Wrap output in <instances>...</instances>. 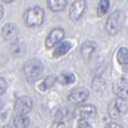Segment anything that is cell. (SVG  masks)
I'll return each instance as SVG.
<instances>
[{
    "mask_svg": "<svg viewBox=\"0 0 128 128\" xmlns=\"http://www.w3.org/2000/svg\"><path fill=\"white\" fill-rule=\"evenodd\" d=\"M78 128H91V125L86 119H81L78 122Z\"/></svg>",
    "mask_w": 128,
    "mask_h": 128,
    "instance_id": "obj_20",
    "label": "cell"
},
{
    "mask_svg": "<svg viewBox=\"0 0 128 128\" xmlns=\"http://www.w3.org/2000/svg\"><path fill=\"white\" fill-rule=\"evenodd\" d=\"M114 93L120 99H127L128 98V80L119 79L114 83L112 86Z\"/></svg>",
    "mask_w": 128,
    "mask_h": 128,
    "instance_id": "obj_9",
    "label": "cell"
},
{
    "mask_svg": "<svg viewBox=\"0 0 128 128\" xmlns=\"http://www.w3.org/2000/svg\"><path fill=\"white\" fill-rule=\"evenodd\" d=\"M43 71H44V65L40 61L36 60V58L27 61L24 64V73L29 81L34 82L38 80L40 75L43 74Z\"/></svg>",
    "mask_w": 128,
    "mask_h": 128,
    "instance_id": "obj_2",
    "label": "cell"
},
{
    "mask_svg": "<svg viewBox=\"0 0 128 128\" xmlns=\"http://www.w3.org/2000/svg\"><path fill=\"white\" fill-rule=\"evenodd\" d=\"M97 114V109L92 104H83L76 108L75 110V116L80 119H89L96 116Z\"/></svg>",
    "mask_w": 128,
    "mask_h": 128,
    "instance_id": "obj_10",
    "label": "cell"
},
{
    "mask_svg": "<svg viewBox=\"0 0 128 128\" xmlns=\"http://www.w3.org/2000/svg\"><path fill=\"white\" fill-rule=\"evenodd\" d=\"M44 10L40 7H32L27 9L24 14V22L26 26L28 27H36L40 26L44 22Z\"/></svg>",
    "mask_w": 128,
    "mask_h": 128,
    "instance_id": "obj_1",
    "label": "cell"
},
{
    "mask_svg": "<svg viewBox=\"0 0 128 128\" xmlns=\"http://www.w3.org/2000/svg\"><path fill=\"white\" fill-rule=\"evenodd\" d=\"M64 36H65V33H64L62 28H60V27L53 28L47 35L46 40H45V45H46L47 48H52V47H54L55 45H58L62 42Z\"/></svg>",
    "mask_w": 128,
    "mask_h": 128,
    "instance_id": "obj_6",
    "label": "cell"
},
{
    "mask_svg": "<svg viewBox=\"0 0 128 128\" xmlns=\"http://www.w3.org/2000/svg\"><path fill=\"white\" fill-rule=\"evenodd\" d=\"M1 108H2V101L0 100V110H1Z\"/></svg>",
    "mask_w": 128,
    "mask_h": 128,
    "instance_id": "obj_25",
    "label": "cell"
},
{
    "mask_svg": "<svg viewBox=\"0 0 128 128\" xmlns=\"http://www.w3.org/2000/svg\"><path fill=\"white\" fill-rule=\"evenodd\" d=\"M120 22H122V12L119 10L112 12L108 17L106 22V30L109 35H116L120 29Z\"/></svg>",
    "mask_w": 128,
    "mask_h": 128,
    "instance_id": "obj_5",
    "label": "cell"
},
{
    "mask_svg": "<svg viewBox=\"0 0 128 128\" xmlns=\"http://www.w3.org/2000/svg\"><path fill=\"white\" fill-rule=\"evenodd\" d=\"M56 78L55 76H47L45 80H43L42 82L40 83V86H38V89H40V91H46V90H48L50 88H52V86H54V83H55V81H56Z\"/></svg>",
    "mask_w": 128,
    "mask_h": 128,
    "instance_id": "obj_17",
    "label": "cell"
},
{
    "mask_svg": "<svg viewBox=\"0 0 128 128\" xmlns=\"http://www.w3.org/2000/svg\"><path fill=\"white\" fill-rule=\"evenodd\" d=\"M109 7H110V0H100L97 8L98 16H104V14H107V11L109 10Z\"/></svg>",
    "mask_w": 128,
    "mask_h": 128,
    "instance_id": "obj_19",
    "label": "cell"
},
{
    "mask_svg": "<svg viewBox=\"0 0 128 128\" xmlns=\"http://www.w3.org/2000/svg\"><path fill=\"white\" fill-rule=\"evenodd\" d=\"M104 128H122L120 125L116 124V122H110V124H108Z\"/></svg>",
    "mask_w": 128,
    "mask_h": 128,
    "instance_id": "obj_22",
    "label": "cell"
},
{
    "mask_svg": "<svg viewBox=\"0 0 128 128\" xmlns=\"http://www.w3.org/2000/svg\"><path fill=\"white\" fill-rule=\"evenodd\" d=\"M68 0H47V6L54 12H58L65 9Z\"/></svg>",
    "mask_w": 128,
    "mask_h": 128,
    "instance_id": "obj_14",
    "label": "cell"
},
{
    "mask_svg": "<svg viewBox=\"0 0 128 128\" xmlns=\"http://www.w3.org/2000/svg\"><path fill=\"white\" fill-rule=\"evenodd\" d=\"M15 112L17 116H26L33 109V100L29 97H19L15 101Z\"/></svg>",
    "mask_w": 128,
    "mask_h": 128,
    "instance_id": "obj_4",
    "label": "cell"
},
{
    "mask_svg": "<svg viewBox=\"0 0 128 128\" xmlns=\"http://www.w3.org/2000/svg\"><path fill=\"white\" fill-rule=\"evenodd\" d=\"M86 8V0H75L70 8V18L73 22H78L84 14Z\"/></svg>",
    "mask_w": 128,
    "mask_h": 128,
    "instance_id": "obj_7",
    "label": "cell"
},
{
    "mask_svg": "<svg viewBox=\"0 0 128 128\" xmlns=\"http://www.w3.org/2000/svg\"><path fill=\"white\" fill-rule=\"evenodd\" d=\"M128 110V106L126 100L117 98L112 100L108 107V114L112 119H119L122 118Z\"/></svg>",
    "mask_w": 128,
    "mask_h": 128,
    "instance_id": "obj_3",
    "label": "cell"
},
{
    "mask_svg": "<svg viewBox=\"0 0 128 128\" xmlns=\"http://www.w3.org/2000/svg\"><path fill=\"white\" fill-rule=\"evenodd\" d=\"M117 60L122 65L128 64V48L126 47H120L117 52Z\"/></svg>",
    "mask_w": 128,
    "mask_h": 128,
    "instance_id": "obj_18",
    "label": "cell"
},
{
    "mask_svg": "<svg viewBox=\"0 0 128 128\" xmlns=\"http://www.w3.org/2000/svg\"><path fill=\"white\" fill-rule=\"evenodd\" d=\"M71 48H72V44H71V42L62 40V42L56 46V48L54 50V56H55V58H61V56L65 55Z\"/></svg>",
    "mask_w": 128,
    "mask_h": 128,
    "instance_id": "obj_12",
    "label": "cell"
},
{
    "mask_svg": "<svg viewBox=\"0 0 128 128\" xmlns=\"http://www.w3.org/2000/svg\"><path fill=\"white\" fill-rule=\"evenodd\" d=\"M58 81L63 86H68V84L74 83L75 81V75L73 73H62L60 76L58 78Z\"/></svg>",
    "mask_w": 128,
    "mask_h": 128,
    "instance_id": "obj_15",
    "label": "cell"
},
{
    "mask_svg": "<svg viewBox=\"0 0 128 128\" xmlns=\"http://www.w3.org/2000/svg\"><path fill=\"white\" fill-rule=\"evenodd\" d=\"M1 35H2V37L6 40H8V42H15L18 36V29L14 24L8 22V24L2 26Z\"/></svg>",
    "mask_w": 128,
    "mask_h": 128,
    "instance_id": "obj_11",
    "label": "cell"
},
{
    "mask_svg": "<svg viewBox=\"0 0 128 128\" xmlns=\"http://www.w3.org/2000/svg\"><path fill=\"white\" fill-rule=\"evenodd\" d=\"M7 90V82L4 79H2V78H0V96L4 94V92H6Z\"/></svg>",
    "mask_w": 128,
    "mask_h": 128,
    "instance_id": "obj_21",
    "label": "cell"
},
{
    "mask_svg": "<svg viewBox=\"0 0 128 128\" xmlns=\"http://www.w3.org/2000/svg\"><path fill=\"white\" fill-rule=\"evenodd\" d=\"M4 2H6V4H10V2H12V1H15V0H2Z\"/></svg>",
    "mask_w": 128,
    "mask_h": 128,
    "instance_id": "obj_24",
    "label": "cell"
},
{
    "mask_svg": "<svg viewBox=\"0 0 128 128\" xmlns=\"http://www.w3.org/2000/svg\"><path fill=\"white\" fill-rule=\"evenodd\" d=\"M29 124L30 122L26 116H16L14 119V125L16 128H28Z\"/></svg>",
    "mask_w": 128,
    "mask_h": 128,
    "instance_id": "obj_16",
    "label": "cell"
},
{
    "mask_svg": "<svg viewBox=\"0 0 128 128\" xmlns=\"http://www.w3.org/2000/svg\"><path fill=\"white\" fill-rule=\"evenodd\" d=\"M2 16H4V7L0 4V19L2 18Z\"/></svg>",
    "mask_w": 128,
    "mask_h": 128,
    "instance_id": "obj_23",
    "label": "cell"
},
{
    "mask_svg": "<svg viewBox=\"0 0 128 128\" xmlns=\"http://www.w3.org/2000/svg\"><path fill=\"white\" fill-rule=\"evenodd\" d=\"M89 97V91L84 88H76L73 89L68 96V100L71 104H81V102L86 101Z\"/></svg>",
    "mask_w": 128,
    "mask_h": 128,
    "instance_id": "obj_8",
    "label": "cell"
},
{
    "mask_svg": "<svg viewBox=\"0 0 128 128\" xmlns=\"http://www.w3.org/2000/svg\"><path fill=\"white\" fill-rule=\"evenodd\" d=\"M96 51V44L93 42H86L81 46V54L84 60H89Z\"/></svg>",
    "mask_w": 128,
    "mask_h": 128,
    "instance_id": "obj_13",
    "label": "cell"
}]
</instances>
